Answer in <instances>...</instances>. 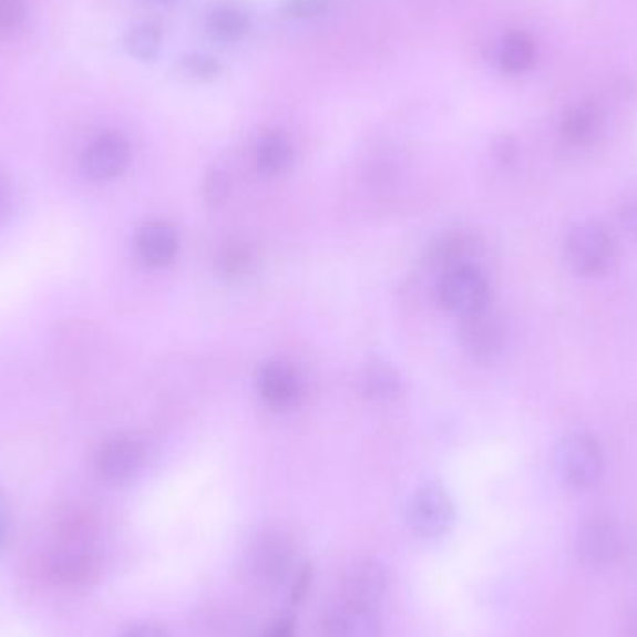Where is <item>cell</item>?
Returning a JSON list of instances; mask_svg holds the SVG:
<instances>
[{
  "mask_svg": "<svg viewBox=\"0 0 637 637\" xmlns=\"http://www.w3.org/2000/svg\"><path fill=\"white\" fill-rule=\"evenodd\" d=\"M563 256L574 275L600 278L614 270L619 259V243L603 223L584 220L574 224L565 235Z\"/></svg>",
  "mask_w": 637,
  "mask_h": 637,
  "instance_id": "6da1fadb",
  "label": "cell"
},
{
  "mask_svg": "<svg viewBox=\"0 0 637 637\" xmlns=\"http://www.w3.org/2000/svg\"><path fill=\"white\" fill-rule=\"evenodd\" d=\"M554 466L563 486L589 491L604 474V451L595 434L574 431L563 436L554 451Z\"/></svg>",
  "mask_w": 637,
  "mask_h": 637,
  "instance_id": "7a4b0ae2",
  "label": "cell"
},
{
  "mask_svg": "<svg viewBox=\"0 0 637 637\" xmlns=\"http://www.w3.org/2000/svg\"><path fill=\"white\" fill-rule=\"evenodd\" d=\"M439 299L445 310L464 319L489 308L491 286L480 267L459 265L440 278Z\"/></svg>",
  "mask_w": 637,
  "mask_h": 637,
  "instance_id": "3957f363",
  "label": "cell"
},
{
  "mask_svg": "<svg viewBox=\"0 0 637 637\" xmlns=\"http://www.w3.org/2000/svg\"><path fill=\"white\" fill-rule=\"evenodd\" d=\"M409 522L420 537H444L455 524V503L450 492L439 483L421 486L410 502Z\"/></svg>",
  "mask_w": 637,
  "mask_h": 637,
  "instance_id": "277c9868",
  "label": "cell"
},
{
  "mask_svg": "<svg viewBox=\"0 0 637 637\" xmlns=\"http://www.w3.org/2000/svg\"><path fill=\"white\" fill-rule=\"evenodd\" d=\"M576 548L585 567L606 568L619 559L625 549V538L612 516L597 515L579 530Z\"/></svg>",
  "mask_w": 637,
  "mask_h": 637,
  "instance_id": "5b68a950",
  "label": "cell"
},
{
  "mask_svg": "<svg viewBox=\"0 0 637 637\" xmlns=\"http://www.w3.org/2000/svg\"><path fill=\"white\" fill-rule=\"evenodd\" d=\"M130 163V141L117 131H106L84 150L81 168L92 182H112L122 176Z\"/></svg>",
  "mask_w": 637,
  "mask_h": 637,
  "instance_id": "8992f818",
  "label": "cell"
},
{
  "mask_svg": "<svg viewBox=\"0 0 637 637\" xmlns=\"http://www.w3.org/2000/svg\"><path fill=\"white\" fill-rule=\"evenodd\" d=\"M295 565V546L284 533H265L254 543L248 557L251 576L264 585L286 582Z\"/></svg>",
  "mask_w": 637,
  "mask_h": 637,
  "instance_id": "52a82bcc",
  "label": "cell"
},
{
  "mask_svg": "<svg viewBox=\"0 0 637 637\" xmlns=\"http://www.w3.org/2000/svg\"><path fill=\"white\" fill-rule=\"evenodd\" d=\"M390 584L388 571L379 559L363 557L347 568L341 579L343 603L374 608L384 598Z\"/></svg>",
  "mask_w": 637,
  "mask_h": 637,
  "instance_id": "ba28073f",
  "label": "cell"
},
{
  "mask_svg": "<svg viewBox=\"0 0 637 637\" xmlns=\"http://www.w3.org/2000/svg\"><path fill=\"white\" fill-rule=\"evenodd\" d=\"M146 453L144 445L131 436H114L101 445L95 466L101 477L111 483H125L141 472Z\"/></svg>",
  "mask_w": 637,
  "mask_h": 637,
  "instance_id": "9c48e42d",
  "label": "cell"
},
{
  "mask_svg": "<svg viewBox=\"0 0 637 637\" xmlns=\"http://www.w3.org/2000/svg\"><path fill=\"white\" fill-rule=\"evenodd\" d=\"M462 347L470 357L480 362H489L502 352L505 343V328L500 317L486 310L475 316L464 317L461 327Z\"/></svg>",
  "mask_w": 637,
  "mask_h": 637,
  "instance_id": "30bf717a",
  "label": "cell"
},
{
  "mask_svg": "<svg viewBox=\"0 0 637 637\" xmlns=\"http://www.w3.org/2000/svg\"><path fill=\"white\" fill-rule=\"evenodd\" d=\"M321 637H382V619L374 608L341 603L322 617Z\"/></svg>",
  "mask_w": 637,
  "mask_h": 637,
  "instance_id": "8fae6325",
  "label": "cell"
},
{
  "mask_svg": "<svg viewBox=\"0 0 637 637\" xmlns=\"http://www.w3.org/2000/svg\"><path fill=\"white\" fill-rule=\"evenodd\" d=\"M258 390L273 409H291L299 403L300 380L286 363H267L259 371Z\"/></svg>",
  "mask_w": 637,
  "mask_h": 637,
  "instance_id": "7c38bea8",
  "label": "cell"
},
{
  "mask_svg": "<svg viewBox=\"0 0 637 637\" xmlns=\"http://www.w3.org/2000/svg\"><path fill=\"white\" fill-rule=\"evenodd\" d=\"M177 239L176 229L164 220H150L142 226L136 235V250L144 264L150 267H164L176 258Z\"/></svg>",
  "mask_w": 637,
  "mask_h": 637,
  "instance_id": "4fadbf2b",
  "label": "cell"
},
{
  "mask_svg": "<svg viewBox=\"0 0 637 637\" xmlns=\"http://www.w3.org/2000/svg\"><path fill=\"white\" fill-rule=\"evenodd\" d=\"M292 161L291 142L278 131L261 136L256 146V164L265 176H280Z\"/></svg>",
  "mask_w": 637,
  "mask_h": 637,
  "instance_id": "5bb4252c",
  "label": "cell"
},
{
  "mask_svg": "<svg viewBox=\"0 0 637 637\" xmlns=\"http://www.w3.org/2000/svg\"><path fill=\"white\" fill-rule=\"evenodd\" d=\"M600 130V114L595 106H574L563 116L562 131L563 141L571 146H585L589 144Z\"/></svg>",
  "mask_w": 637,
  "mask_h": 637,
  "instance_id": "9a60e30c",
  "label": "cell"
},
{
  "mask_svg": "<svg viewBox=\"0 0 637 637\" xmlns=\"http://www.w3.org/2000/svg\"><path fill=\"white\" fill-rule=\"evenodd\" d=\"M475 248H477V243L472 235H445L433 246L431 261L445 273L459 265L472 264L470 259L474 258Z\"/></svg>",
  "mask_w": 637,
  "mask_h": 637,
  "instance_id": "2e32d148",
  "label": "cell"
},
{
  "mask_svg": "<svg viewBox=\"0 0 637 637\" xmlns=\"http://www.w3.org/2000/svg\"><path fill=\"white\" fill-rule=\"evenodd\" d=\"M500 68L507 73H524L535 62V45L524 32L508 34L497 51Z\"/></svg>",
  "mask_w": 637,
  "mask_h": 637,
  "instance_id": "e0dca14e",
  "label": "cell"
},
{
  "mask_svg": "<svg viewBox=\"0 0 637 637\" xmlns=\"http://www.w3.org/2000/svg\"><path fill=\"white\" fill-rule=\"evenodd\" d=\"M207 29L217 40H239L248 29V18H246L245 10H240L235 4H220L210 12Z\"/></svg>",
  "mask_w": 637,
  "mask_h": 637,
  "instance_id": "ac0fdd59",
  "label": "cell"
},
{
  "mask_svg": "<svg viewBox=\"0 0 637 637\" xmlns=\"http://www.w3.org/2000/svg\"><path fill=\"white\" fill-rule=\"evenodd\" d=\"M161 45H163V35H161V30L152 23L135 24L125 35V48L131 56L142 62L157 59Z\"/></svg>",
  "mask_w": 637,
  "mask_h": 637,
  "instance_id": "d6986e66",
  "label": "cell"
},
{
  "mask_svg": "<svg viewBox=\"0 0 637 637\" xmlns=\"http://www.w3.org/2000/svg\"><path fill=\"white\" fill-rule=\"evenodd\" d=\"M97 562L89 556H68L54 559L51 565L54 578L62 584H86L97 576Z\"/></svg>",
  "mask_w": 637,
  "mask_h": 637,
  "instance_id": "ffe728a7",
  "label": "cell"
},
{
  "mask_svg": "<svg viewBox=\"0 0 637 637\" xmlns=\"http://www.w3.org/2000/svg\"><path fill=\"white\" fill-rule=\"evenodd\" d=\"M363 390L371 398L384 399L392 398L399 390V379L392 366L387 362L374 360L369 363L368 369L363 371Z\"/></svg>",
  "mask_w": 637,
  "mask_h": 637,
  "instance_id": "44dd1931",
  "label": "cell"
},
{
  "mask_svg": "<svg viewBox=\"0 0 637 637\" xmlns=\"http://www.w3.org/2000/svg\"><path fill=\"white\" fill-rule=\"evenodd\" d=\"M220 71L217 60L205 56V54H191V56H183L177 64V76H182L183 81L188 82H205L215 79Z\"/></svg>",
  "mask_w": 637,
  "mask_h": 637,
  "instance_id": "7402d4cb",
  "label": "cell"
},
{
  "mask_svg": "<svg viewBox=\"0 0 637 637\" xmlns=\"http://www.w3.org/2000/svg\"><path fill=\"white\" fill-rule=\"evenodd\" d=\"M27 19L24 0H0V38L18 32Z\"/></svg>",
  "mask_w": 637,
  "mask_h": 637,
  "instance_id": "603a6c76",
  "label": "cell"
},
{
  "mask_svg": "<svg viewBox=\"0 0 637 637\" xmlns=\"http://www.w3.org/2000/svg\"><path fill=\"white\" fill-rule=\"evenodd\" d=\"M251 256L250 250L243 245H232L224 248L220 258H218V267L226 276H240L246 273L248 265H250Z\"/></svg>",
  "mask_w": 637,
  "mask_h": 637,
  "instance_id": "cb8c5ba5",
  "label": "cell"
},
{
  "mask_svg": "<svg viewBox=\"0 0 637 637\" xmlns=\"http://www.w3.org/2000/svg\"><path fill=\"white\" fill-rule=\"evenodd\" d=\"M617 217L625 234L630 239L637 240V188H631L620 198Z\"/></svg>",
  "mask_w": 637,
  "mask_h": 637,
  "instance_id": "d4e9b609",
  "label": "cell"
},
{
  "mask_svg": "<svg viewBox=\"0 0 637 637\" xmlns=\"http://www.w3.org/2000/svg\"><path fill=\"white\" fill-rule=\"evenodd\" d=\"M228 176L224 174L223 169H210L204 182L205 199L210 204H220L228 196Z\"/></svg>",
  "mask_w": 637,
  "mask_h": 637,
  "instance_id": "484cf974",
  "label": "cell"
},
{
  "mask_svg": "<svg viewBox=\"0 0 637 637\" xmlns=\"http://www.w3.org/2000/svg\"><path fill=\"white\" fill-rule=\"evenodd\" d=\"M328 0H287L284 4V13L289 18L310 19L325 12Z\"/></svg>",
  "mask_w": 637,
  "mask_h": 637,
  "instance_id": "4316f807",
  "label": "cell"
},
{
  "mask_svg": "<svg viewBox=\"0 0 637 637\" xmlns=\"http://www.w3.org/2000/svg\"><path fill=\"white\" fill-rule=\"evenodd\" d=\"M311 584H314V567H311L310 562H306L305 565L299 568L297 576H295V584H292L291 589V603H302V600L308 597V593H310Z\"/></svg>",
  "mask_w": 637,
  "mask_h": 637,
  "instance_id": "83f0119b",
  "label": "cell"
},
{
  "mask_svg": "<svg viewBox=\"0 0 637 637\" xmlns=\"http://www.w3.org/2000/svg\"><path fill=\"white\" fill-rule=\"evenodd\" d=\"M258 637H297V626L292 615H284L276 619L273 625L267 626Z\"/></svg>",
  "mask_w": 637,
  "mask_h": 637,
  "instance_id": "f1b7e54d",
  "label": "cell"
},
{
  "mask_svg": "<svg viewBox=\"0 0 637 637\" xmlns=\"http://www.w3.org/2000/svg\"><path fill=\"white\" fill-rule=\"evenodd\" d=\"M122 637H172L166 628L155 623H136L123 631Z\"/></svg>",
  "mask_w": 637,
  "mask_h": 637,
  "instance_id": "f546056e",
  "label": "cell"
},
{
  "mask_svg": "<svg viewBox=\"0 0 637 637\" xmlns=\"http://www.w3.org/2000/svg\"><path fill=\"white\" fill-rule=\"evenodd\" d=\"M494 155H496L497 161L502 164H511L516 157V146L515 142L503 136L500 141L494 144Z\"/></svg>",
  "mask_w": 637,
  "mask_h": 637,
  "instance_id": "4dcf8cb0",
  "label": "cell"
},
{
  "mask_svg": "<svg viewBox=\"0 0 637 637\" xmlns=\"http://www.w3.org/2000/svg\"><path fill=\"white\" fill-rule=\"evenodd\" d=\"M10 207H12V194H10L7 179L0 176V223L8 217Z\"/></svg>",
  "mask_w": 637,
  "mask_h": 637,
  "instance_id": "1f68e13d",
  "label": "cell"
},
{
  "mask_svg": "<svg viewBox=\"0 0 637 637\" xmlns=\"http://www.w3.org/2000/svg\"><path fill=\"white\" fill-rule=\"evenodd\" d=\"M625 634L626 637H637V603L626 615Z\"/></svg>",
  "mask_w": 637,
  "mask_h": 637,
  "instance_id": "d6a6232c",
  "label": "cell"
}]
</instances>
